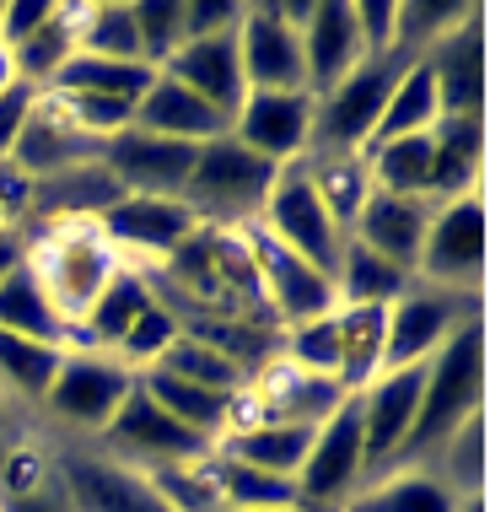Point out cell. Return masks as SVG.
Listing matches in <instances>:
<instances>
[{
    "mask_svg": "<svg viewBox=\"0 0 490 512\" xmlns=\"http://www.w3.org/2000/svg\"><path fill=\"white\" fill-rule=\"evenodd\" d=\"M178 335H184V329H178V313L167 308V302H151V308L130 324V335L119 340L114 356H119V362L130 367V372H151V367H157L162 356H167V345H173Z\"/></svg>",
    "mask_w": 490,
    "mask_h": 512,
    "instance_id": "obj_46",
    "label": "cell"
},
{
    "mask_svg": "<svg viewBox=\"0 0 490 512\" xmlns=\"http://www.w3.org/2000/svg\"><path fill=\"white\" fill-rule=\"evenodd\" d=\"M356 33H361V60H388L399 38V0H361Z\"/></svg>",
    "mask_w": 490,
    "mask_h": 512,
    "instance_id": "obj_49",
    "label": "cell"
},
{
    "mask_svg": "<svg viewBox=\"0 0 490 512\" xmlns=\"http://www.w3.org/2000/svg\"><path fill=\"white\" fill-rule=\"evenodd\" d=\"M237 22H243V0H184V27H189V38L232 33Z\"/></svg>",
    "mask_w": 490,
    "mask_h": 512,
    "instance_id": "obj_51",
    "label": "cell"
},
{
    "mask_svg": "<svg viewBox=\"0 0 490 512\" xmlns=\"http://www.w3.org/2000/svg\"><path fill=\"white\" fill-rule=\"evenodd\" d=\"M157 367H162V372H173V378H184V383H194V389H216V394H237V389H248L243 372H237L221 351L200 345L194 335H178L173 345H167V356H162Z\"/></svg>",
    "mask_w": 490,
    "mask_h": 512,
    "instance_id": "obj_43",
    "label": "cell"
},
{
    "mask_svg": "<svg viewBox=\"0 0 490 512\" xmlns=\"http://www.w3.org/2000/svg\"><path fill=\"white\" fill-rule=\"evenodd\" d=\"M243 243L254 254V275H259V297H264V313L275 318L280 329L291 324H313V318H329L340 308L334 297V281L318 265H307L302 254H291L286 243H275L259 221L243 227Z\"/></svg>",
    "mask_w": 490,
    "mask_h": 512,
    "instance_id": "obj_10",
    "label": "cell"
},
{
    "mask_svg": "<svg viewBox=\"0 0 490 512\" xmlns=\"http://www.w3.org/2000/svg\"><path fill=\"white\" fill-rule=\"evenodd\" d=\"M437 119H442V108H437V87H431V65L410 60L399 71L394 92H388V103H383V119H377V130H372V146L404 141V135H426Z\"/></svg>",
    "mask_w": 490,
    "mask_h": 512,
    "instance_id": "obj_34",
    "label": "cell"
},
{
    "mask_svg": "<svg viewBox=\"0 0 490 512\" xmlns=\"http://www.w3.org/2000/svg\"><path fill=\"white\" fill-rule=\"evenodd\" d=\"M135 38H140V60H146L151 71H162V65L189 44L184 0H140L135 6Z\"/></svg>",
    "mask_w": 490,
    "mask_h": 512,
    "instance_id": "obj_44",
    "label": "cell"
},
{
    "mask_svg": "<svg viewBox=\"0 0 490 512\" xmlns=\"http://www.w3.org/2000/svg\"><path fill=\"white\" fill-rule=\"evenodd\" d=\"M275 173H280L275 162L254 157V151L243 141H232V130H227V135H216V141H205L194 151L184 205L200 216V227H248V221H259L264 200H270Z\"/></svg>",
    "mask_w": 490,
    "mask_h": 512,
    "instance_id": "obj_3",
    "label": "cell"
},
{
    "mask_svg": "<svg viewBox=\"0 0 490 512\" xmlns=\"http://www.w3.org/2000/svg\"><path fill=\"white\" fill-rule=\"evenodd\" d=\"M410 286H415L410 270L388 265V259L372 254V248L345 238L340 265H334V297H340V308H394Z\"/></svg>",
    "mask_w": 490,
    "mask_h": 512,
    "instance_id": "obj_30",
    "label": "cell"
},
{
    "mask_svg": "<svg viewBox=\"0 0 490 512\" xmlns=\"http://www.w3.org/2000/svg\"><path fill=\"white\" fill-rule=\"evenodd\" d=\"M0 329L22 340H44V345H65L70 351V324L54 313V302L44 292V281L33 275V265H22L0 281Z\"/></svg>",
    "mask_w": 490,
    "mask_h": 512,
    "instance_id": "obj_31",
    "label": "cell"
},
{
    "mask_svg": "<svg viewBox=\"0 0 490 512\" xmlns=\"http://www.w3.org/2000/svg\"><path fill=\"white\" fill-rule=\"evenodd\" d=\"M480 410H485V318H474V324L458 329V335L426 362V372H420L415 426H410V437H404L394 469L431 464L442 442Z\"/></svg>",
    "mask_w": 490,
    "mask_h": 512,
    "instance_id": "obj_1",
    "label": "cell"
},
{
    "mask_svg": "<svg viewBox=\"0 0 490 512\" xmlns=\"http://www.w3.org/2000/svg\"><path fill=\"white\" fill-rule=\"evenodd\" d=\"M97 157H103V141H92V135L65 114V103L54 98V92H38L33 114H27L17 146H11V168L38 184V178H54L65 168H81V162H97Z\"/></svg>",
    "mask_w": 490,
    "mask_h": 512,
    "instance_id": "obj_18",
    "label": "cell"
},
{
    "mask_svg": "<svg viewBox=\"0 0 490 512\" xmlns=\"http://www.w3.org/2000/svg\"><path fill=\"white\" fill-rule=\"evenodd\" d=\"M27 265L44 281L54 313L76 329L92 302L103 297V286L124 270V259L114 254L97 221H54L27 238Z\"/></svg>",
    "mask_w": 490,
    "mask_h": 512,
    "instance_id": "obj_2",
    "label": "cell"
},
{
    "mask_svg": "<svg viewBox=\"0 0 490 512\" xmlns=\"http://www.w3.org/2000/svg\"><path fill=\"white\" fill-rule=\"evenodd\" d=\"M0 512H76V502H70L60 469H54V480H49L44 491H33V496H6V502H0Z\"/></svg>",
    "mask_w": 490,
    "mask_h": 512,
    "instance_id": "obj_54",
    "label": "cell"
},
{
    "mask_svg": "<svg viewBox=\"0 0 490 512\" xmlns=\"http://www.w3.org/2000/svg\"><path fill=\"white\" fill-rule=\"evenodd\" d=\"M33 103H38V92L22 87V81L11 92H0V162H11V146H17V135H22L27 114H33Z\"/></svg>",
    "mask_w": 490,
    "mask_h": 512,
    "instance_id": "obj_52",
    "label": "cell"
},
{
    "mask_svg": "<svg viewBox=\"0 0 490 512\" xmlns=\"http://www.w3.org/2000/svg\"><path fill=\"white\" fill-rule=\"evenodd\" d=\"M114 200H124V189L108 178L103 162H81V168L38 178L33 184V211L27 216H38V227H54V221H97Z\"/></svg>",
    "mask_w": 490,
    "mask_h": 512,
    "instance_id": "obj_26",
    "label": "cell"
},
{
    "mask_svg": "<svg viewBox=\"0 0 490 512\" xmlns=\"http://www.w3.org/2000/svg\"><path fill=\"white\" fill-rule=\"evenodd\" d=\"M431 200L485 195V119H437L431 124Z\"/></svg>",
    "mask_w": 490,
    "mask_h": 512,
    "instance_id": "obj_22",
    "label": "cell"
},
{
    "mask_svg": "<svg viewBox=\"0 0 490 512\" xmlns=\"http://www.w3.org/2000/svg\"><path fill=\"white\" fill-rule=\"evenodd\" d=\"M426 469L442 475L447 486H453V496H485V410L469 415V421L437 448V459Z\"/></svg>",
    "mask_w": 490,
    "mask_h": 512,
    "instance_id": "obj_42",
    "label": "cell"
},
{
    "mask_svg": "<svg viewBox=\"0 0 490 512\" xmlns=\"http://www.w3.org/2000/svg\"><path fill=\"white\" fill-rule=\"evenodd\" d=\"M54 480V453L33 448V442H6L0 448V502L6 496H33Z\"/></svg>",
    "mask_w": 490,
    "mask_h": 512,
    "instance_id": "obj_48",
    "label": "cell"
},
{
    "mask_svg": "<svg viewBox=\"0 0 490 512\" xmlns=\"http://www.w3.org/2000/svg\"><path fill=\"white\" fill-rule=\"evenodd\" d=\"M297 33H302L307 98H324L334 81L361 65V33H356V6L350 0H318V6H307V22Z\"/></svg>",
    "mask_w": 490,
    "mask_h": 512,
    "instance_id": "obj_19",
    "label": "cell"
},
{
    "mask_svg": "<svg viewBox=\"0 0 490 512\" xmlns=\"http://www.w3.org/2000/svg\"><path fill=\"white\" fill-rule=\"evenodd\" d=\"M420 286H442V292H485V195L447 200L431 211L426 243H420Z\"/></svg>",
    "mask_w": 490,
    "mask_h": 512,
    "instance_id": "obj_8",
    "label": "cell"
},
{
    "mask_svg": "<svg viewBox=\"0 0 490 512\" xmlns=\"http://www.w3.org/2000/svg\"><path fill=\"white\" fill-rule=\"evenodd\" d=\"M151 81H157V71H151V65H140V60L124 65V60H87V54H76V60H70L44 92H60V98H119V103H140Z\"/></svg>",
    "mask_w": 490,
    "mask_h": 512,
    "instance_id": "obj_33",
    "label": "cell"
},
{
    "mask_svg": "<svg viewBox=\"0 0 490 512\" xmlns=\"http://www.w3.org/2000/svg\"><path fill=\"white\" fill-rule=\"evenodd\" d=\"M146 480H151V491H157L173 512H227L200 459H194V464H173V469H157V475H146Z\"/></svg>",
    "mask_w": 490,
    "mask_h": 512,
    "instance_id": "obj_47",
    "label": "cell"
},
{
    "mask_svg": "<svg viewBox=\"0 0 490 512\" xmlns=\"http://www.w3.org/2000/svg\"><path fill=\"white\" fill-rule=\"evenodd\" d=\"M135 124L151 135H167V141H184V146H205L216 135L232 130L227 114H216L205 98H194L189 87H178L173 76H157L146 87V98L135 103Z\"/></svg>",
    "mask_w": 490,
    "mask_h": 512,
    "instance_id": "obj_25",
    "label": "cell"
},
{
    "mask_svg": "<svg viewBox=\"0 0 490 512\" xmlns=\"http://www.w3.org/2000/svg\"><path fill=\"white\" fill-rule=\"evenodd\" d=\"M404 54H388V60H361L350 76H340L324 98H313V141H307V157H367L372 130L383 119V103L394 92V81L404 71Z\"/></svg>",
    "mask_w": 490,
    "mask_h": 512,
    "instance_id": "obj_4",
    "label": "cell"
},
{
    "mask_svg": "<svg viewBox=\"0 0 490 512\" xmlns=\"http://www.w3.org/2000/svg\"><path fill=\"white\" fill-rule=\"evenodd\" d=\"M232 141H243L275 168L302 162L313 141V98L307 92H248L232 114Z\"/></svg>",
    "mask_w": 490,
    "mask_h": 512,
    "instance_id": "obj_16",
    "label": "cell"
},
{
    "mask_svg": "<svg viewBox=\"0 0 490 512\" xmlns=\"http://www.w3.org/2000/svg\"><path fill=\"white\" fill-rule=\"evenodd\" d=\"M103 238L114 243V254L135 270H157L178 243H189L200 232V216L184 200H146V195H124L97 216Z\"/></svg>",
    "mask_w": 490,
    "mask_h": 512,
    "instance_id": "obj_12",
    "label": "cell"
},
{
    "mask_svg": "<svg viewBox=\"0 0 490 512\" xmlns=\"http://www.w3.org/2000/svg\"><path fill=\"white\" fill-rule=\"evenodd\" d=\"M280 362H291L297 372L334 378V372H340V324H334V313L329 318H313V324L280 329Z\"/></svg>",
    "mask_w": 490,
    "mask_h": 512,
    "instance_id": "obj_45",
    "label": "cell"
},
{
    "mask_svg": "<svg viewBox=\"0 0 490 512\" xmlns=\"http://www.w3.org/2000/svg\"><path fill=\"white\" fill-rule=\"evenodd\" d=\"M431 87L442 119H485V6H474L431 54Z\"/></svg>",
    "mask_w": 490,
    "mask_h": 512,
    "instance_id": "obj_17",
    "label": "cell"
},
{
    "mask_svg": "<svg viewBox=\"0 0 490 512\" xmlns=\"http://www.w3.org/2000/svg\"><path fill=\"white\" fill-rule=\"evenodd\" d=\"M54 469H60L76 512H173L157 491H151L146 475L103 459L97 448H81V442H70V448L54 453Z\"/></svg>",
    "mask_w": 490,
    "mask_h": 512,
    "instance_id": "obj_15",
    "label": "cell"
},
{
    "mask_svg": "<svg viewBox=\"0 0 490 512\" xmlns=\"http://www.w3.org/2000/svg\"><path fill=\"white\" fill-rule=\"evenodd\" d=\"M259 227L334 281L345 232L329 221L324 200H318V189H313V178H307L302 162H286V168L275 173V189H270V200H264V211H259Z\"/></svg>",
    "mask_w": 490,
    "mask_h": 512,
    "instance_id": "obj_11",
    "label": "cell"
},
{
    "mask_svg": "<svg viewBox=\"0 0 490 512\" xmlns=\"http://www.w3.org/2000/svg\"><path fill=\"white\" fill-rule=\"evenodd\" d=\"M334 324H340V389L361 394L367 383L383 372V308H334Z\"/></svg>",
    "mask_w": 490,
    "mask_h": 512,
    "instance_id": "obj_35",
    "label": "cell"
},
{
    "mask_svg": "<svg viewBox=\"0 0 490 512\" xmlns=\"http://www.w3.org/2000/svg\"><path fill=\"white\" fill-rule=\"evenodd\" d=\"M157 76H173L178 87H189L194 98H205L216 114H237V103L248 98L243 81V60H237V27L232 33H210V38H189Z\"/></svg>",
    "mask_w": 490,
    "mask_h": 512,
    "instance_id": "obj_20",
    "label": "cell"
},
{
    "mask_svg": "<svg viewBox=\"0 0 490 512\" xmlns=\"http://www.w3.org/2000/svg\"><path fill=\"white\" fill-rule=\"evenodd\" d=\"M200 464H205L210 486H216V496H221L227 512H237V507H297V486L280 480V475L248 469V464H237V459H227V453H216V448H210Z\"/></svg>",
    "mask_w": 490,
    "mask_h": 512,
    "instance_id": "obj_39",
    "label": "cell"
},
{
    "mask_svg": "<svg viewBox=\"0 0 490 512\" xmlns=\"http://www.w3.org/2000/svg\"><path fill=\"white\" fill-rule=\"evenodd\" d=\"M458 512H485V496H458Z\"/></svg>",
    "mask_w": 490,
    "mask_h": 512,
    "instance_id": "obj_57",
    "label": "cell"
},
{
    "mask_svg": "<svg viewBox=\"0 0 490 512\" xmlns=\"http://www.w3.org/2000/svg\"><path fill=\"white\" fill-rule=\"evenodd\" d=\"M151 302H157V292H151V275L135 270V265H124L114 281L103 286V297L87 308V318L70 329V351H103V356H114L119 340L130 335V324L151 308Z\"/></svg>",
    "mask_w": 490,
    "mask_h": 512,
    "instance_id": "obj_24",
    "label": "cell"
},
{
    "mask_svg": "<svg viewBox=\"0 0 490 512\" xmlns=\"http://www.w3.org/2000/svg\"><path fill=\"white\" fill-rule=\"evenodd\" d=\"M135 378H140V372H130L119 356H103V351H65L60 378H54L44 410L65 426V432L97 442V437H103V426L119 415V405L130 399Z\"/></svg>",
    "mask_w": 490,
    "mask_h": 512,
    "instance_id": "obj_9",
    "label": "cell"
},
{
    "mask_svg": "<svg viewBox=\"0 0 490 512\" xmlns=\"http://www.w3.org/2000/svg\"><path fill=\"white\" fill-rule=\"evenodd\" d=\"M97 448H103V459H114L124 469H135V475H157V469H173V464H194L210 453L205 437H194L189 426H178L173 415H167L157 399L146 389H135L130 399L119 405V415L103 426V437H97Z\"/></svg>",
    "mask_w": 490,
    "mask_h": 512,
    "instance_id": "obj_6",
    "label": "cell"
},
{
    "mask_svg": "<svg viewBox=\"0 0 490 512\" xmlns=\"http://www.w3.org/2000/svg\"><path fill=\"white\" fill-rule=\"evenodd\" d=\"M313 432L318 426H297V421H254L221 437L216 453H227V459L248 464V469H264V475L297 480L307 448H313Z\"/></svg>",
    "mask_w": 490,
    "mask_h": 512,
    "instance_id": "obj_27",
    "label": "cell"
},
{
    "mask_svg": "<svg viewBox=\"0 0 490 512\" xmlns=\"http://www.w3.org/2000/svg\"><path fill=\"white\" fill-rule=\"evenodd\" d=\"M11 60H17V81H22V87L44 92L49 81L76 60V6H60L33 38H27V44L11 49Z\"/></svg>",
    "mask_w": 490,
    "mask_h": 512,
    "instance_id": "obj_40",
    "label": "cell"
},
{
    "mask_svg": "<svg viewBox=\"0 0 490 512\" xmlns=\"http://www.w3.org/2000/svg\"><path fill=\"white\" fill-rule=\"evenodd\" d=\"M237 60H243L248 92H307L302 33L291 27L280 0L243 6V22H237Z\"/></svg>",
    "mask_w": 490,
    "mask_h": 512,
    "instance_id": "obj_14",
    "label": "cell"
},
{
    "mask_svg": "<svg viewBox=\"0 0 490 512\" xmlns=\"http://www.w3.org/2000/svg\"><path fill=\"white\" fill-rule=\"evenodd\" d=\"M54 11H60L54 0H11V6H0V44H6V49L27 44V38H33Z\"/></svg>",
    "mask_w": 490,
    "mask_h": 512,
    "instance_id": "obj_50",
    "label": "cell"
},
{
    "mask_svg": "<svg viewBox=\"0 0 490 512\" xmlns=\"http://www.w3.org/2000/svg\"><path fill=\"white\" fill-rule=\"evenodd\" d=\"M340 512H458V496L426 464H410V469H388V475L367 480Z\"/></svg>",
    "mask_w": 490,
    "mask_h": 512,
    "instance_id": "obj_28",
    "label": "cell"
},
{
    "mask_svg": "<svg viewBox=\"0 0 490 512\" xmlns=\"http://www.w3.org/2000/svg\"><path fill=\"white\" fill-rule=\"evenodd\" d=\"M367 178L377 195H415L431 200V135H404L367 151Z\"/></svg>",
    "mask_w": 490,
    "mask_h": 512,
    "instance_id": "obj_38",
    "label": "cell"
},
{
    "mask_svg": "<svg viewBox=\"0 0 490 512\" xmlns=\"http://www.w3.org/2000/svg\"><path fill=\"white\" fill-rule=\"evenodd\" d=\"M248 394L264 405L270 421H297V426H324L334 410L345 405L340 378H318V372H297L291 362H275L248 383Z\"/></svg>",
    "mask_w": 490,
    "mask_h": 512,
    "instance_id": "obj_23",
    "label": "cell"
},
{
    "mask_svg": "<svg viewBox=\"0 0 490 512\" xmlns=\"http://www.w3.org/2000/svg\"><path fill=\"white\" fill-rule=\"evenodd\" d=\"M431 211H437V200H415V195H367L361 205L356 227H350V238L361 248H372L377 259H388V265L410 270L420 265V243H426V227H431Z\"/></svg>",
    "mask_w": 490,
    "mask_h": 512,
    "instance_id": "obj_21",
    "label": "cell"
},
{
    "mask_svg": "<svg viewBox=\"0 0 490 512\" xmlns=\"http://www.w3.org/2000/svg\"><path fill=\"white\" fill-rule=\"evenodd\" d=\"M17 87V60H11V49L0 44V92H11Z\"/></svg>",
    "mask_w": 490,
    "mask_h": 512,
    "instance_id": "obj_56",
    "label": "cell"
},
{
    "mask_svg": "<svg viewBox=\"0 0 490 512\" xmlns=\"http://www.w3.org/2000/svg\"><path fill=\"white\" fill-rule=\"evenodd\" d=\"M0 437H6V399H0Z\"/></svg>",
    "mask_w": 490,
    "mask_h": 512,
    "instance_id": "obj_59",
    "label": "cell"
},
{
    "mask_svg": "<svg viewBox=\"0 0 490 512\" xmlns=\"http://www.w3.org/2000/svg\"><path fill=\"white\" fill-rule=\"evenodd\" d=\"M76 54H87V60H124V65L140 60L135 6H124V0H87V6H76Z\"/></svg>",
    "mask_w": 490,
    "mask_h": 512,
    "instance_id": "obj_37",
    "label": "cell"
},
{
    "mask_svg": "<svg viewBox=\"0 0 490 512\" xmlns=\"http://www.w3.org/2000/svg\"><path fill=\"white\" fill-rule=\"evenodd\" d=\"M65 345H44V340H22L0 329V399H22V405H44L54 378H60Z\"/></svg>",
    "mask_w": 490,
    "mask_h": 512,
    "instance_id": "obj_32",
    "label": "cell"
},
{
    "mask_svg": "<svg viewBox=\"0 0 490 512\" xmlns=\"http://www.w3.org/2000/svg\"><path fill=\"white\" fill-rule=\"evenodd\" d=\"M33 211V178L27 173H17L11 162H0V216L17 227V221Z\"/></svg>",
    "mask_w": 490,
    "mask_h": 512,
    "instance_id": "obj_53",
    "label": "cell"
},
{
    "mask_svg": "<svg viewBox=\"0 0 490 512\" xmlns=\"http://www.w3.org/2000/svg\"><path fill=\"white\" fill-rule=\"evenodd\" d=\"M140 389H146L157 405L173 415L178 426H189L194 437H205L210 448H216L221 437H227V426H232V399L237 394H216V389H194V383L184 378H173V372H162V367H151V372H140Z\"/></svg>",
    "mask_w": 490,
    "mask_h": 512,
    "instance_id": "obj_29",
    "label": "cell"
},
{
    "mask_svg": "<svg viewBox=\"0 0 490 512\" xmlns=\"http://www.w3.org/2000/svg\"><path fill=\"white\" fill-rule=\"evenodd\" d=\"M194 151L184 141H167V135H151L130 124L114 141H103V168L108 178L124 189V195H146V200H184V184L194 173Z\"/></svg>",
    "mask_w": 490,
    "mask_h": 512,
    "instance_id": "obj_13",
    "label": "cell"
},
{
    "mask_svg": "<svg viewBox=\"0 0 490 512\" xmlns=\"http://www.w3.org/2000/svg\"><path fill=\"white\" fill-rule=\"evenodd\" d=\"M480 318V297H464V292H442V286H410L394 308H383V372H399V367H426L431 356L442 351L447 340L458 335L464 324Z\"/></svg>",
    "mask_w": 490,
    "mask_h": 512,
    "instance_id": "obj_7",
    "label": "cell"
},
{
    "mask_svg": "<svg viewBox=\"0 0 490 512\" xmlns=\"http://www.w3.org/2000/svg\"><path fill=\"white\" fill-rule=\"evenodd\" d=\"M237 512H302V507H237Z\"/></svg>",
    "mask_w": 490,
    "mask_h": 512,
    "instance_id": "obj_58",
    "label": "cell"
},
{
    "mask_svg": "<svg viewBox=\"0 0 490 512\" xmlns=\"http://www.w3.org/2000/svg\"><path fill=\"white\" fill-rule=\"evenodd\" d=\"M22 259H27V232H22V227L0 232V281H6V275L17 270Z\"/></svg>",
    "mask_w": 490,
    "mask_h": 512,
    "instance_id": "obj_55",
    "label": "cell"
},
{
    "mask_svg": "<svg viewBox=\"0 0 490 512\" xmlns=\"http://www.w3.org/2000/svg\"><path fill=\"white\" fill-rule=\"evenodd\" d=\"M469 11H474V0H404V6H399L394 54H404V60H420V54H431L458 22L469 17Z\"/></svg>",
    "mask_w": 490,
    "mask_h": 512,
    "instance_id": "obj_41",
    "label": "cell"
},
{
    "mask_svg": "<svg viewBox=\"0 0 490 512\" xmlns=\"http://www.w3.org/2000/svg\"><path fill=\"white\" fill-rule=\"evenodd\" d=\"M297 507L302 512H340L367 486V437H361V399L345 394V405L313 432V448L297 469Z\"/></svg>",
    "mask_w": 490,
    "mask_h": 512,
    "instance_id": "obj_5",
    "label": "cell"
},
{
    "mask_svg": "<svg viewBox=\"0 0 490 512\" xmlns=\"http://www.w3.org/2000/svg\"><path fill=\"white\" fill-rule=\"evenodd\" d=\"M307 178H313L318 200H324L329 221L350 238V227H356L361 205L372 195V178H367V157H356V151H345V157H302Z\"/></svg>",
    "mask_w": 490,
    "mask_h": 512,
    "instance_id": "obj_36",
    "label": "cell"
}]
</instances>
